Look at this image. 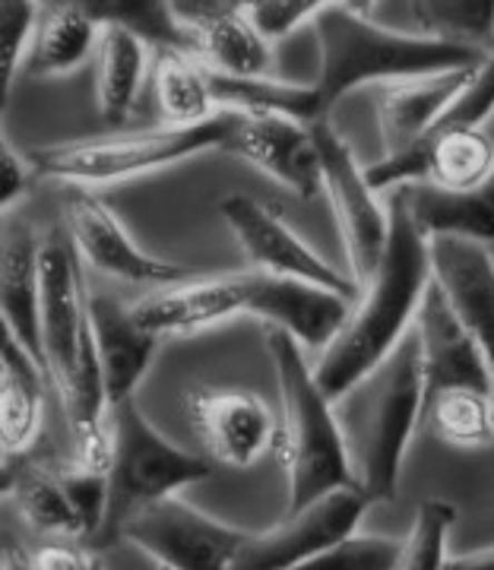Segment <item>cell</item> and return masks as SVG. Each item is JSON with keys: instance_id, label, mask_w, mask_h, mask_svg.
Segmentation results:
<instances>
[{"instance_id": "obj_1", "label": "cell", "mask_w": 494, "mask_h": 570, "mask_svg": "<svg viewBox=\"0 0 494 570\" xmlns=\"http://www.w3.org/2000/svg\"><path fill=\"white\" fill-rule=\"evenodd\" d=\"M41 346L48 381L58 393L73 460L108 466V396L92 336L82 261L63 223L41 238Z\"/></svg>"}, {"instance_id": "obj_2", "label": "cell", "mask_w": 494, "mask_h": 570, "mask_svg": "<svg viewBox=\"0 0 494 570\" xmlns=\"http://www.w3.org/2000/svg\"><path fill=\"white\" fill-rule=\"evenodd\" d=\"M432 283L428 238L415 225L399 187L391 190V238L368 283L362 285L349 321L333 336L314 374L333 403L391 355L415 324L422 295Z\"/></svg>"}, {"instance_id": "obj_3", "label": "cell", "mask_w": 494, "mask_h": 570, "mask_svg": "<svg viewBox=\"0 0 494 570\" xmlns=\"http://www.w3.org/2000/svg\"><path fill=\"white\" fill-rule=\"evenodd\" d=\"M267 348L283 403L273 450L286 472L288 510L333 489L358 485L346 431L333 409L336 403L324 393L314 367L308 365L305 346L283 326L267 324Z\"/></svg>"}, {"instance_id": "obj_4", "label": "cell", "mask_w": 494, "mask_h": 570, "mask_svg": "<svg viewBox=\"0 0 494 570\" xmlns=\"http://www.w3.org/2000/svg\"><path fill=\"white\" fill-rule=\"evenodd\" d=\"M425 393L422 346L412 326L391 355L343 396L352 403L343 431L355 479L374 504L393 501L399 491L406 450L425 415Z\"/></svg>"}, {"instance_id": "obj_5", "label": "cell", "mask_w": 494, "mask_h": 570, "mask_svg": "<svg viewBox=\"0 0 494 570\" xmlns=\"http://www.w3.org/2000/svg\"><path fill=\"white\" fill-rule=\"evenodd\" d=\"M320 70L314 89L324 102V111L368 82H396L412 77L444 73L453 67H473L485 61L488 51L470 45L432 39L422 32L384 29L370 17L352 13L343 3H329L314 20Z\"/></svg>"}, {"instance_id": "obj_6", "label": "cell", "mask_w": 494, "mask_h": 570, "mask_svg": "<svg viewBox=\"0 0 494 570\" xmlns=\"http://www.w3.org/2000/svg\"><path fill=\"white\" fill-rule=\"evenodd\" d=\"M235 111H219L216 118L190 127H152V130H127L89 140L48 142L26 149V159L41 181L70 184V187H96V184H121L144 178L159 168L185 163L206 149H226Z\"/></svg>"}, {"instance_id": "obj_7", "label": "cell", "mask_w": 494, "mask_h": 570, "mask_svg": "<svg viewBox=\"0 0 494 570\" xmlns=\"http://www.w3.org/2000/svg\"><path fill=\"white\" fill-rule=\"evenodd\" d=\"M108 517L96 542L121 539V523L152 501L178 494L213 472L204 456L175 448L137 406L124 400L108 409Z\"/></svg>"}, {"instance_id": "obj_8", "label": "cell", "mask_w": 494, "mask_h": 570, "mask_svg": "<svg viewBox=\"0 0 494 570\" xmlns=\"http://www.w3.org/2000/svg\"><path fill=\"white\" fill-rule=\"evenodd\" d=\"M310 134L320 153L324 190L339 223L352 279L365 285L374 276L391 238V206L377 200V190L370 187L368 175L355 159L352 146L339 137V130L327 118H317L310 124Z\"/></svg>"}, {"instance_id": "obj_9", "label": "cell", "mask_w": 494, "mask_h": 570, "mask_svg": "<svg viewBox=\"0 0 494 570\" xmlns=\"http://www.w3.org/2000/svg\"><path fill=\"white\" fill-rule=\"evenodd\" d=\"M121 539L137 546L162 568L228 570L235 568L250 532L213 520L204 510L168 494L162 501H152L130 513L121 523Z\"/></svg>"}, {"instance_id": "obj_10", "label": "cell", "mask_w": 494, "mask_h": 570, "mask_svg": "<svg viewBox=\"0 0 494 570\" xmlns=\"http://www.w3.org/2000/svg\"><path fill=\"white\" fill-rule=\"evenodd\" d=\"M370 504L374 501L362 491V485H343L302 508H292L286 520L273 530L260 535L250 532L235 561V570H302L310 558L324 554L339 539L358 530Z\"/></svg>"}, {"instance_id": "obj_11", "label": "cell", "mask_w": 494, "mask_h": 570, "mask_svg": "<svg viewBox=\"0 0 494 570\" xmlns=\"http://www.w3.org/2000/svg\"><path fill=\"white\" fill-rule=\"evenodd\" d=\"M264 288H267V273L264 269H241V273H223V276H206V279H181V283L159 285L156 292H146L144 298L130 302L134 317L159 333L168 336H187L206 326H216L250 314L260 321L264 314Z\"/></svg>"}, {"instance_id": "obj_12", "label": "cell", "mask_w": 494, "mask_h": 570, "mask_svg": "<svg viewBox=\"0 0 494 570\" xmlns=\"http://www.w3.org/2000/svg\"><path fill=\"white\" fill-rule=\"evenodd\" d=\"M219 216L226 219L238 247L245 250L247 264L254 269L324 285L329 292H339L352 302H358L362 285L355 279H346L314 247L305 245L295 235V228L279 216V209H273L250 194H226L219 200Z\"/></svg>"}, {"instance_id": "obj_13", "label": "cell", "mask_w": 494, "mask_h": 570, "mask_svg": "<svg viewBox=\"0 0 494 570\" xmlns=\"http://www.w3.org/2000/svg\"><path fill=\"white\" fill-rule=\"evenodd\" d=\"M61 223L82 264L102 276L134 285H171L194 276L187 266L159 261L134 245L121 219L89 187H70Z\"/></svg>"}, {"instance_id": "obj_14", "label": "cell", "mask_w": 494, "mask_h": 570, "mask_svg": "<svg viewBox=\"0 0 494 570\" xmlns=\"http://www.w3.org/2000/svg\"><path fill=\"white\" fill-rule=\"evenodd\" d=\"M194 36L197 58L231 77H273V41L250 17V0H171Z\"/></svg>"}, {"instance_id": "obj_15", "label": "cell", "mask_w": 494, "mask_h": 570, "mask_svg": "<svg viewBox=\"0 0 494 570\" xmlns=\"http://www.w3.org/2000/svg\"><path fill=\"white\" fill-rule=\"evenodd\" d=\"M228 153L241 156L260 168L273 181L288 187L302 200L324 190L320 153L310 134V124L288 115H238L226 140Z\"/></svg>"}, {"instance_id": "obj_16", "label": "cell", "mask_w": 494, "mask_h": 570, "mask_svg": "<svg viewBox=\"0 0 494 570\" xmlns=\"http://www.w3.org/2000/svg\"><path fill=\"white\" fill-rule=\"evenodd\" d=\"M187 412L204 450L223 466H254L276 444L273 412L247 390H194L187 396Z\"/></svg>"}, {"instance_id": "obj_17", "label": "cell", "mask_w": 494, "mask_h": 570, "mask_svg": "<svg viewBox=\"0 0 494 570\" xmlns=\"http://www.w3.org/2000/svg\"><path fill=\"white\" fill-rule=\"evenodd\" d=\"M412 326L418 333L428 393L441 387L494 390V371L485 352L473 336V330L456 317L447 295L434 279L422 295V305Z\"/></svg>"}, {"instance_id": "obj_18", "label": "cell", "mask_w": 494, "mask_h": 570, "mask_svg": "<svg viewBox=\"0 0 494 570\" xmlns=\"http://www.w3.org/2000/svg\"><path fill=\"white\" fill-rule=\"evenodd\" d=\"M432 279L441 285L456 317L473 330L478 346L494 371V257L492 247L456 238L434 235L428 238Z\"/></svg>"}, {"instance_id": "obj_19", "label": "cell", "mask_w": 494, "mask_h": 570, "mask_svg": "<svg viewBox=\"0 0 494 570\" xmlns=\"http://www.w3.org/2000/svg\"><path fill=\"white\" fill-rule=\"evenodd\" d=\"M41 238L22 213H3L0 235V326H7L45 367L41 346ZM48 371V367H45Z\"/></svg>"}, {"instance_id": "obj_20", "label": "cell", "mask_w": 494, "mask_h": 570, "mask_svg": "<svg viewBox=\"0 0 494 570\" xmlns=\"http://www.w3.org/2000/svg\"><path fill=\"white\" fill-rule=\"evenodd\" d=\"M89 314H92V336L102 365V384L108 396V409L124 400H134V393L152 365L156 352L162 346V336L146 330L130 305H124L111 295L89 292Z\"/></svg>"}, {"instance_id": "obj_21", "label": "cell", "mask_w": 494, "mask_h": 570, "mask_svg": "<svg viewBox=\"0 0 494 570\" xmlns=\"http://www.w3.org/2000/svg\"><path fill=\"white\" fill-rule=\"evenodd\" d=\"M478 63L453 67L428 77L384 82L377 96V130H381L384 156H399L422 140L444 115V108L456 99V92L473 80Z\"/></svg>"}, {"instance_id": "obj_22", "label": "cell", "mask_w": 494, "mask_h": 570, "mask_svg": "<svg viewBox=\"0 0 494 570\" xmlns=\"http://www.w3.org/2000/svg\"><path fill=\"white\" fill-rule=\"evenodd\" d=\"M48 371L20 340L0 326V453L3 463L26 456L41 428Z\"/></svg>"}, {"instance_id": "obj_23", "label": "cell", "mask_w": 494, "mask_h": 570, "mask_svg": "<svg viewBox=\"0 0 494 570\" xmlns=\"http://www.w3.org/2000/svg\"><path fill=\"white\" fill-rule=\"evenodd\" d=\"M415 225L425 238L456 235L494 247V171L475 187L451 190L437 184H399Z\"/></svg>"}, {"instance_id": "obj_24", "label": "cell", "mask_w": 494, "mask_h": 570, "mask_svg": "<svg viewBox=\"0 0 494 570\" xmlns=\"http://www.w3.org/2000/svg\"><path fill=\"white\" fill-rule=\"evenodd\" d=\"M99 26L89 20L82 10L63 0H41L39 22L29 41L22 73L26 77H63L70 70H77L99 45Z\"/></svg>"}, {"instance_id": "obj_25", "label": "cell", "mask_w": 494, "mask_h": 570, "mask_svg": "<svg viewBox=\"0 0 494 570\" xmlns=\"http://www.w3.org/2000/svg\"><path fill=\"white\" fill-rule=\"evenodd\" d=\"M146 45L140 36L105 26L96 45V105L108 127H124L134 118L146 77Z\"/></svg>"}, {"instance_id": "obj_26", "label": "cell", "mask_w": 494, "mask_h": 570, "mask_svg": "<svg viewBox=\"0 0 494 570\" xmlns=\"http://www.w3.org/2000/svg\"><path fill=\"white\" fill-rule=\"evenodd\" d=\"M152 105L165 127L204 124L223 111L216 105L209 67L187 51H159L152 63Z\"/></svg>"}, {"instance_id": "obj_27", "label": "cell", "mask_w": 494, "mask_h": 570, "mask_svg": "<svg viewBox=\"0 0 494 570\" xmlns=\"http://www.w3.org/2000/svg\"><path fill=\"white\" fill-rule=\"evenodd\" d=\"M216 105L238 115H288L298 121L314 124L317 118H327L324 102L310 86L286 82L273 77H231V73H216L209 70Z\"/></svg>"}, {"instance_id": "obj_28", "label": "cell", "mask_w": 494, "mask_h": 570, "mask_svg": "<svg viewBox=\"0 0 494 570\" xmlns=\"http://www.w3.org/2000/svg\"><path fill=\"white\" fill-rule=\"evenodd\" d=\"M3 479L13 504L32 530L45 535H82L80 517L63 491L58 466L10 460L3 463Z\"/></svg>"}, {"instance_id": "obj_29", "label": "cell", "mask_w": 494, "mask_h": 570, "mask_svg": "<svg viewBox=\"0 0 494 570\" xmlns=\"http://www.w3.org/2000/svg\"><path fill=\"white\" fill-rule=\"evenodd\" d=\"M82 10L99 29L118 26L152 48V51H187L197 55L194 36L187 26L178 20L171 0H63Z\"/></svg>"}, {"instance_id": "obj_30", "label": "cell", "mask_w": 494, "mask_h": 570, "mask_svg": "<svg viewBox=\"0 0 494 570\" xmlns=\"http://www.w3.org/2000/svg\"><path fill=\"white\" fill-rule=\"evenodd\" d=\"M437 441L451 448L478 450L494 444V390L441 387L425 396V415Z\"/></svg>"}, {"instance_id": "obj_31", "label": "cell", "mask_w": 494, "mask_h": 570, "mask_svg": "<svg viewBox=\"0 0 494 570\" xmlns=\"http://www.w3.org/2000/svg\"><path fill=\"white\" fill-rule=\"evenodd\" d=\"M409 17L422 36L494 48V0H409Z\"/></svg>"}, {"instance_id": "obj_32", "label": "cell", "mask_w": 494, "mask_h": 570, "mask_svg": "<svg viewBox=\"0 0 494 570\" xmlns=\"http://www.w3.org/2000/svg\"><path fill=\"white\" fill-rule=\"evenodd\" d=\"M456 523V508L441 498H425L415 527L403 539V570H447V535Z\"/></svg>"}, {"instance_id": "obj_33", "label": "cell", "mask_w": 494, "mask_h": 570, "mask_svg": "<svg viewBox=\"0 0 494 570\" xmlns=\"http://www.w3.org/2000/svg\"><path fill=\"white\" fill-rule=\"evenodd\" d=\"M58 475H61L70 504H73L77 517H80L82 539L96 542L105 527V517H108V494H111V489H108V469L70 460V463L58 466Z\"/></svg>"}, {"instance_id": "obj_34", "label": "cell", "mask_w": 494, "mask_h": 570, "mask_svg": "<svg viewBox=\"0 0 494 570\" xmlns=\"http://www.w3.org/2000/svg\"><path fill=\"white\" fill-rule=\"evenodd\" d=\"M403 564V539L387 535H346L302 570H396Z\"/></svg>"}, {"instance_id": "obj_35", "label": "cell", "mask_w": 494, "mask_h": 570, "mask_svg": "<svg viewBox=\"0 0 494 570\" xmlns=\"http://www.w3.org/2000/svg\"><path fill=\"white\" fill-rule=\"evenodd\" d=\"M41 0H0V89L3 99L10 92V80L26 61L29 41L39 22Z\"/></svg>"}, {"instance_id": "obj_36", "label": "cell", "mask_w": 494, "mask_h": 570, "mask_svg": "<svg viewBox=\"0 0 494 570\" xmlns=\"http://www.w3.org/2000/svg\"><path fill=\"white\" fill-rule=\"evenodd\" d=\"M336 0H250V17L269 41L286 39L302 22L317 20Z\"/></svg>"}, {"instance_id": "obj_37", "label": "cell", "mask_w": 494, "mask_h": 570, "mask_svg": "<svg viewBox=\"0 0 494 570\" xmlns=\"http://www.w3.org/2000/svg\"><path fill=\"white\" fill-rule=\"evenodd\" d=\"M32 181H36V171L26 159V153L3 142L0 146V204H3V213L17 209Z\"/></svg>"}, {"instance_id": "obj_38", "label": "cell", "mask_w": 494, "mask_h": 570, "mask_svg": "<svg viewBox=\"0 0 494 570\" xmlns=\"http://www.w3.org/2000/svg\"><path fill=\"white\" fill-rule=\"evenodd\" d=\"M29 568L39 570H86L96 568L92 554L86 549H77L73 542H45L36 551H29Z\"/></svg>"}, {"instance_id": "obj_39", "label": "cell", "mask_w": 494, "mask_h": 570, "mask_svg": "<svg viewBox=\"0 0 494 570\" xmlns=\"http://www.w3.org/2000/svg\"><path fill=\"white\" fill-rule=\"evenodd\" d=\"M447 570H494V546L492 549L470 551L463 558H453V561H447Z\"/></svg>"}, {"instance_id": "obj_40", "label": "cell", "mask_w": 494, "mask_h": 570, "mask_svg": "<svg viewBox=\"0 0 494 570\" xmlns=\"http://www.w3.org/2000/svg\"><path fill=\"white\" fill-rule=\"evenodd\" d=\"M336 3H343V7H346V10H352V13L370 17V10H374V3H377V0H336Z\"/></svg>"}]
</instances>
